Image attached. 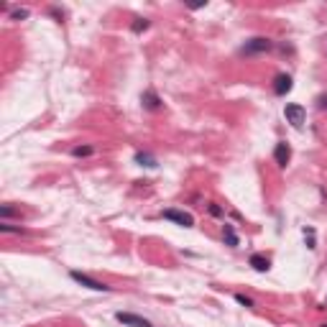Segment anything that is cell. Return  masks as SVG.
Masks as SVG:
<instances>
[{"mask_svg": "<svg viewBox=\"0 0 327 327\" xmlns=\"http://www.w3.org/2000/svg\"><path fill=\"white\" fill-rule=\"evenodd\" d=\"M136 164H141V166H149V169H153L156 166V159L151 153H136Z\"/></svg>", "mask_w": 327, "mask_h": 327, "instance_id": "11", "label": "cell"}, {"mask_svg": "<svg viewBox=\"0 0 327 327\" xmlns=\"http://www.w3.org/2000/svg\"><path fill=\"white\" fill-rule=\"evenodd\" d=\"M210 212H212V215H218V218L222 215V210H220V207L215 205V202H210Z\"/></svg>", "mask_w": 327, "mask_h": 327, "instance_id": "17", "label": "cell"}, {"mask_svg": "<svg viewBox=\"0 0 327 327\" xmlns=\"http://www.w3.org/2000/svg\"><path fill=\"white\" fill-rule=\"evenodd\" d=\"M10 18H13V21H23V18H28V10L26 8H16V10H10Z\"/></svg>", "mask_w": 327, "mask_h": 327, "instance_id": "14", "label": "cell"}, {"mask_svg": "<svg viewBox=\"0 0 327 327\" xmlns=\"http://www.w3.org/2000/svg\"><path fill=\"white\" fill-rule=\"evenodd\" d=\"M141 103H143L146 110H159L161 108V100H159V95H156L153 89H146V92L141 95Z\"/></svg>", "mask_w": 327, "mask_h": 327, "instance_id": "8", "label": "cell"}, {"mask_svg": "<svg viewBox=\"0 0 327 327\" xmlns=\"http://www.w3.org/2000/svg\"><path fill=\"white\" fill-rule=\"evenodd\" d=\"M161 218H164V220H172V222H176V225H182V228H192V225H195V218H192L189 212H184V210H174V207L164 210V212H161Z\"/></svg>", "mask_w": 327, "mask_h": 327, "instance_id": "2", "label": "cell"}, {"mask_svg": "<svg viewBox=\"0 0 327 327\" xmlns=\"http://www.w3.org/2000/svg\"><path fill=\"white\" fill-rule=\"evenodd\" d=\"M69 276L77 281V284H82V286L92 289V291H110V286H108V284H103V281H97V279L87 276V274H82V271H69Z\"/></svg>", "mask_w": 327, "mask_h": 327, "instance_id": "3", "label": "cell"}, {"mask_svg": "<svg viewBox=\"0 0 327 327\" xmlns=\"http://www.w3.org/2000/svg\"><path fill=\"white\" fill-rule=\"evenodd\" d=\"M92 153H95L92 146H74L72 149V156H77V159H80V156H92Z\"/></svg>", "mask_w": 327, "mask_h": 327, "instance_id": "13", "label": "cell"}, {"mask_svg": "<svg viewBox=\"0 0 327 327\" xmlns=\"http://www.w3.org/2000/svg\"><path fill=\"white\" fill-rule=\"evenodd\" d=\"M271 49H274V41H271V39H266V36H253V39H248L243 46H240V54L253 56V54H266V51H271Z\"/></svg>", "mask_w": 327, "mask_h": 327, "instance_id": "1", "label": "cell"}, {"mask_svg": "<svg viewBox=\"0 0 327 327\" xmlns=\"http://www.w3.org/2000/svg\"><path fill=\"white\" fill-rule=\"evenodd\" d=\"M13 215H16V207H10V205H3V207H0V218H3V220L13 218Z\"/></svg>", "mask_w": 327, "mask_h": 327, "instance_id": "15", "label": "cell"}, {"mask_svg": "<svg viewBox=\"0 0 327 327\" xmlns=\"http://www.w3.org/2000/svg\"><path fill=\"white\" fill-rule=\"evenodd\" d=\"M248 263H251L258 274H263V271H268V268H271V261H268V258H266L263 253H253V256H251V261H248Z\"/></svg>", "mask_w": 327, "mask_h": 327, "instance_id": "9", "label": "cell"}, {"mask_svg": "<svg viewBox=\"0 0 327 327\" xmlns=\"http://www.w3.org/2000/svg\"><path fill=\"white\" fill-rule=\"evenodd\" d=\"M291 87H294V82H291V77L289 74H276V80H274V92L284 97L286 92H291Z\"/></svg>", "mask_w": 327, "mask_h": 327, "instance_id": "7", "label": "cell"}, {"mask_svg": "<svg viewBox=\"0 0 327 327\" xmlns=\"http://www.w3.org/2000/svg\"><path fill=\"white\" fill-rule=\"evenodd\" d=\"M222 238H225V243H228L230 248H235V245H238V235H235L233 225H225V228H222Z\"/></svg>", "mask_w": 327, "mask_h": 327, "instance_id": "10", "label": "cell"}, {"mask_svg": "<svg viewBox=\"0 0 327 327\" xmlns=\"http://www.w3.org/2000/svg\"><path fill=\"white\" fill-rule=\"evenodd\" d=\"M289 159H291V149H289V143L286 141H281V143H276V149H274V161L284 169L286 164H289Z\"/></svg>", "mask_w": 327, "mask_h": 327, "instance_id": "6", "label": "cell"}, {"mask_svg": "<svg viewBox=\"0 0 327 327\" xmlns=\"http://www.w3.org/2000/svg\"><path fill=\"white\" fill-rule=\"evenodd\" d=\"M235 302L243 304V307H253V299H248V297H243V294H235Z\"/></svg>", "mask_w": 327, "mask_h": 327, "instance_id": "16", "label": "cell"}, {"mask_svg": "<svg viewBox=\"0 0 327 327\" xmlns=\"http://www.w3.org/2000/svg\"><path fill=\"white\" fill-rule=\"evenodd\" d=\"M317 105H320L322 110H327V95H320V100H317Z\"/></svg>", "mask_w": 327, "mask_h": 327, "instance_id": "18", "label": "cell"}, {"mask_svg": "<svg viewBox=\"0 0 327 327\" xmlns=\"http://www.w3.org/2000/svg\"><path fill=\"white\" fill-rule=\"evenodd\" d=\"M322 327H327V325H322Z\"/></svg>", "mask_w": 327, "mask_h": 327, "instance_id": "19", "label": "cell"}, {"mask_svg": "<svg viewBox=\"0 0 327 327\" xmlns=\"http://www.w3.org/2000/svg\"><path fill=\"white\" fill-rule=\"evenodd\" d=\"M284 115H286V123H291L294 128H302L304 126V108L297 105V103H289L284 108Z\"/></svg>", "mask_w": 327, "mask_h": 327, "instance_id": "4", "label": "cell"}, {"mask_svg": "<svg viewBox=\"0 0 327 327\" xmlns=\"http://www.w3.org/2000/svg\"><path fill=\"white\" fill-rule=\"evenodd\" d=\"M115 320L120 325H126V327H153L149 320H143V317H138V314H133V312H115Z\"/></svg>", "mask_w": 327, "mask_h": 327, "instance_id": "5", "label": "cell"}, {"mask_svg": "<svg viewBox=\"0 0 327 327\" xmlns=\"http://www.w3.org/2000/svg\"><path fill=\"white\" fill-rule=\"evenodd\" d=\"M149 26H151V23H149L146 18H136V21L131 23V31H133V33H143V31L149 28Z\"/></svg>", "mask_w": 327, "mask_h": 327, "instance_id": "12", "label": "cell"}]
</instances>
